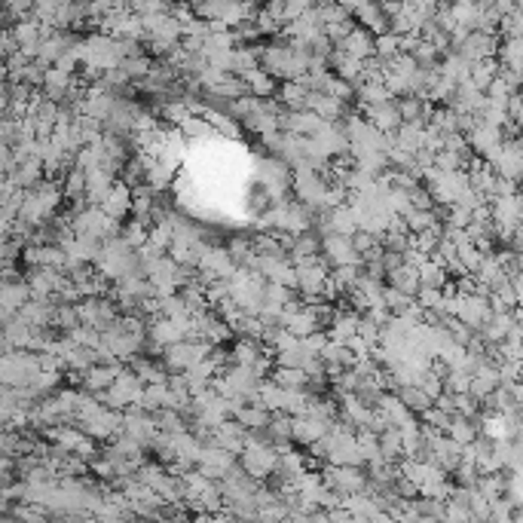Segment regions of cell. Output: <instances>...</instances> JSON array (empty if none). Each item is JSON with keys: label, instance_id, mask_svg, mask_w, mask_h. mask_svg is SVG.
<instances>
[{"label": "cell", "instance_id": "6da1fadb", "mask_svg": "<svg viewBox=\"0 0 523 523\" xmlns=\"http://www.w3.org/2000/svg\"><path fill=\"white\" fill-rule=\"evenodd\" d=\"M206 352H208V349L199 346V343H184V340H178V343L169 346L166 361H169V367H174V371H187V367H193L196 361H202V358H206Z\"/></svg>", "mask_w": 523, "mask_h": 523}, {"label": "cell", "instance_id": "7a4b0ae2", "mask_svg": "<svg viewBox=\"0 0 523 523\" xmlns=\"http://www.w3.org/2000/svg\"><path fill=\"white\" fill-rule=\"evenodd\" d=\"M276 462H279V456H276V453H269L266 447H251L245 453V468L251 474H257V478H264V474L273 471Z\"/></svg>", "mask_w": 523, "mask_h": 523}]
</instances>
